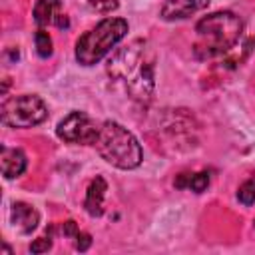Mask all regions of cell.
Masks as SVG:
<instances>
[{"label": "cell", "instance_id": "2", "mask_svg": "<svg viewBox=\"0 0 255 255\" xmlns=\"http://www.w3.org/2000/svg\"><path fill=\"white\" fill-rule=\"evenodd\" d=\"M195 32L197 42L193 46V52L199 60H207L235 48L243 32V22L237 14L221 10L201 18L195 26Z\"/></svg>", "mask_w": 255, "mask_h": 255}, {"label": "cell", "instance_id": "8", "mask_svg": "<svg viewBox=\"0 0 255 255\" xmlns=\"http://www.w3.org/2000/svg\"><path fill=\"white\" fill-rule=\"evenodd\" d=\"M10 221L20 233H32L38 227L40 213L32 205L24 201H16L12 203V209H10Z\"/></svg>", "mask_w": 255, "mask_h": 255}, {"label": "cell", "instance_id": "11", "mask_svg": "<svg viewBox=\"0 0 255 255\" xmlns=\"http://www.w3.org/2000/svg\"><path fill=\"white\" fill-rule=\"evenodd\" d=\"M60 16V0H36L34 4V22L38 26L56 24V18Z\"/></svg>", "mask_w": 255, "mask_h": 255}, {"label": "cell", "instance_id": "3", "mask_svg": "<svg viewBox=\"0 0 255 255\" xmlns=\"http://www.w3.org/2000/svg\"><path fill=\"white\" fill-rule=\"evenodd\" d=\"M98 153L120 169H133L141 163V145L131 131H128L118 122H104L100 128V135L96 139Z\"/></svg>", "mask_w": 255, "mask_h": 255}, {"label": "cell", "instance_id": "5", "mask_svg": "<svg viewBox=\"0 0 255 255\" xmlns=\"http://www.w3.org/2000/svg\"><path fill=\"white\" fill-rule=\"evenodd\" d=\"M48 118V108L44 100L36 94H22L4 100L2 122L10 128H32Z\"/></svg>", "mask_w": 255, "mask_h": 255}, {"label": "cell", "instance_id": "12", "mask_svg": "<svg viewBox=\"0 0 255 255\" xmlns=\"http://www.w3.org/2000/svg\"><path fill=\"white\" fill-rule=\"evenodd\" d=\"M34 40H36V52H38V56L40 58H50L52 56V38H50V34L44 32V30H38L36 36H34Z\"/></svg>", "mask_w": 255, "mask_h": 255}, {"label": "cell", "instance_id": "18", "mask_svg": "<svg viewBox=\"0 0 255 255\" xmlns=\"http://www.w3.org/2000/svg\"><path fill=\"white\" fill-rule=\"evenodd\" d=\"M74 245H76V249H78V251H88V247L92 245V237H90V233H84V231H80V233L76 235V241H74Z\"/></svg>", "mask_w": 255, "mask_h": 255}, {"label": "cell", "instance_id": "15", "mask_svg": "<svg viewBox=\"0 0 255 255\" xmlns=\"http://www.w3.org/2000/svg\"><path fill=\"white\" fill-rule=\"evenodd\" d=\"M52 235H54V227L46 229V235H44V237H38V239L32 241L30 253H46V251L52 247Z\"/></svg>", "mask_w": 255, "mask_h": 255}, {"label": "cell", "instance_id": "1", "mask_svg": "<svg viewBox=\"0 0 255 255\" xmlns=\"http://www.w3.org/2000/svg\"><path fill=\"white\" fill-rule=\"evenodd\" d=\"M153 68H155L153 50L149 42L141 38L118 50L108 62L110 76L124 82L126 92L137 102H147L151 98Z\"/></svg>", "mask_w": 255, "mask_h": 255}, {"label": "cell", "instance_id": "9", "mask_svg": "<svg viewBox=\"0 0 255 255\" xmlns=\"http://www.w3.org/2000/svg\"><path fill=\"white\" fill-rule=\"evenodd\" d=\"M0 165H2V175L6 179H14L18 175H22L26 171L28 159L24 155L22 149L18 147H2V155H0Z\"/></svg>", "mask_w": 255, "mask_h": 255}, {"label": "cell", "instance_id": "14", "mask_svg": "<svg viewBox=\"0 0 255 255\" xmlns=\"http://www.w3.org/2000/svg\"><path fill=\"white\" fill-rule=\"evenodd\" d=\"M237 199L243 203V205H253L255 203V181L253 179H247L239 185V191H237Z\"/></svg>", "mask_w": 255, "mask_h": 255}, {"label": "cell", "instance_id": "6", "mask_svg": "<svg viewBox=\"0 0 255 255\" xmlns=\"http://www.w3.org/2000/svg\"><path fill=\"white\" fill-rule=\"evenodd\" d=\"M100 128L88 114L84 112H70L66 118L60 120L56 133L60 139L68 141V143H82V145H94L98 135H100Z\"/></svg>", "mask_w": 255, "mask_h": 255}, {"label": "cell", "instance_id": "7", "mask_svg": "<svg viewBox=\"0 0 255 255\" xmlns=\"http://www.w3.org/2000/svg\"><path fill=\"white\" fill-rule=\"evenodd\" d=\"M209 6V0H165L161 6L163 20H183Z\"/></svg>", "mask_w": 255, "mask_h": 255}, {"label": "cell", "instance_id": "17", "mask_svg": "<svg viewBox=\"0 0 255 255\" xmlns=\"http://www.w3.org/2000/svg\"><path fill=\"white\" fill-rule=\"evenodd\" d=\"M62 233H64V237L76 239V235L80 233V229H78V223H76L74 219H68V221H64V223H62Z\"/></svg>", "mask_w": 255, "mask_h": 255}, {"label": "cell", "instance_id": "13", "mask_svg": "<svg viewBox=\"0 0 255 255\" xmlns=\"http://www.w3.org/2000/svg\"><path fill=\"white\" fill-rule=\"evenodd\" d=\"M209 185V173L207 171H199V173H191L187 175V189L195 191V193H201L205 191Z\"/></svg>", "mask_w": 255, "mask_h": 255}, {"label": "cell", "instance_id": "10", "mask_svg": "<svg viewBox=\"0 0 255 255\" xmlns=\"http://www.w3.org/2000/svg\"><path fill=\"white\" fill-rule=\"evenodd\" d=\"M108 191V183L104 177H94L92 183L88 185L86 191V199H84V207L92 217H100L104 213V197Z\"/></svg>", "mask_w": 255, "mask_h": 255}, {"label": "cell", "instance_id": "16", "mask_svg": "<svg viewBox=\"0 0 255 255\" xmlns=\"http://www.w3.org/2000/svg\"><path fill=\"white\" fill-rule=\"evenodd\" d=\"M88 4L98 12H112L118 8L120 0H88Z\"/></svg>", "mask_w": 255, "mask_h": 255}, {"label": "cell", "instance_id": "4", "mask_svg": "<svg viewBox=\"0 0 255 255\" xmlns=\"http://www.w3.org/2000/svg\"><path fill=\"white\" fill-rule=\"evenodd\" d=\"M128 34V22L124 18H106L92 30L84 32L76 42V60L82 66L98 64L124 36Z\"/></svg>", "mask_w": 255, "mask_h": 255}]
</instances>
